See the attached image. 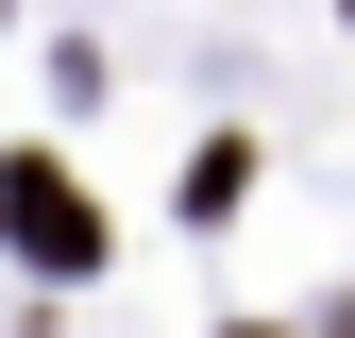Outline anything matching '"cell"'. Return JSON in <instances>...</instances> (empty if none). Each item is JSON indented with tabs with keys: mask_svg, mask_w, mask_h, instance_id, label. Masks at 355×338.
<instances>
[{
	"mask_svg": "<svg viewBox=\"0 0 355 338\" xmlns=\"http://www.w3.org/2000/svg\"><path fill=\"white\" fill-rule=\"evenodd\" d=\"M0 237H17L34 271H102V203H85L51 152H17V169H0Z\"/></svg>",
	"mask_w": 355,
	"mask_h": 338,
	"instance_id": "cell-1",
	"label": "cell"
}]
</instances>
